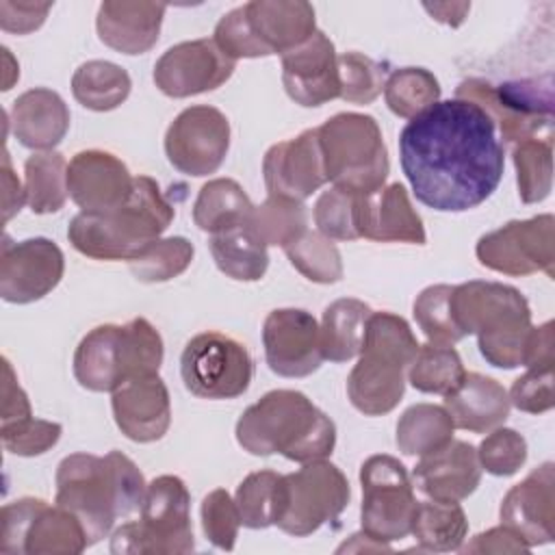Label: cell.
I'll use <instances>...</instances> for the list:
<instances>
[{"mask_svg": "<svg viewBox=\"0 0 555 555\" xmlns=\"http://www.w3.org/2000/svg\"><path fill=\"white\" fill-rule=\"evenodd\" d=\"M399 163L416 199L440 212L483 204L505 167L492 117L462 98L438 100L403 126Z\"/></svg>", "mask_w": 555, "mask_h": 555, "instance_id": "cell-1", "label": "cell"}, {"mask_svg": "<svg viewBox=\"0 0 555 555\" xmlns=\"http://www.w3.org/2000/svg\"><path fill=\"white\" fill-rule=\"evenodd\" d=\"M145 490L143 473L121 451L72 453L56 468V505L80 520L89 546L106 538L115 520L139 512Z\"/></svg>", "mask_w": 555, "mask_h": 555, "instance_id": "cell-2", "label": "cell"}, {"mask_svg": "<svg viewBox=\"0 0 555 555\" xmlns=\"http://www.w3.org/2000/svg\"><path fill=\"white\" fill-rule=\"evenodd\" d=\"M236 442L251 455L273 453L306 464L325 460L336 444L334 421L299 390H271L236 421Z\"/></svg>", "mask_w": 555, "mask_h": 555, "instance_id": "cell-3", "label": "cell"}, {"mask_svg": "<svg viewBox=\"0 0 555 555\" xmlns=\"http://www.w3.org/2000/svg\"><path fill=\"white\" fill-rule=\"evenodd\" d=\"M173 206L150 176H137L126 204L108 212H78L67 228L76 251L95 260H134L173 221Z\"/></svg>", "mask_w": 555, "mask_h": 555, "instance_id": "cell-4", "label": "cell"}, {"mask_svg": "<svg viewBox=\"0 0 555 555\" xmlns=\"http://www.w3.org/2000/svg\"><path fill=\"white\" fill-rule=\"evenodd\" d=\"M451 312L462 336L477 334L479 351L492 366L522 364L531 310L518 288L501 282H464L453 286Z\"/></svg>", "mask_w": 555, "mask_h": 555, "instance_id": "cell-5", "label": "cell"}, {"mask_svg": "<svg viewBox=\"0 0 555 555\" xmlns=\"http://www.w3.org/2000/svg\"><path fill=\"white\" fill-rule=\"evenodd\" d=\"M418 347L403 317L371 312L360 358L347 377L351 405L366 416H382L395 410L405 390V371Z\"/></svg>", "mask_w": 555, "mask_h": 555, "instance_id": "cell-6", "label": "cell"}, {"mask_svg": "<svg viewBox=\"0 0 555 555\" xmlns=\"http://www.w3.org/2000/svg\"><path fill=\"white\" fill-rule=\"evenodd\" d=\"M163 338L143 317L93 327L74 351V377L91 392H113L130 377L158 373Z\"/></svg>", "mask_w": 555, "mask_h": 555, "instance_id": "cell-7", "label": "cell"}, {"mask_svg": "<svg viewBox=\"0 0 555 555\" xmlns=\"http://www.w3.org/2000/svg\"><path fill=\"white\" fill-rule=\"evenodd\" d=\"M327 182L353 195L384 186L390 163L377 121L362 113H338L317 128Z\"/></svg>", "mask_w": 555, "mask_h": 555, "instance_id": "cell-8", "label": "cell"}, {"mask_svg": "<svg viewBox=\"0 0 555 555\" xmlns=\"http://www.w3.org/2000/svg\"><path fill=\"white\" fill-rule=\"evenodd\" d=\"M139 520L124 522L113 531L115 555H169L195 548L191 525V494L176 475H160L147 483Z\"/></svg>", "mask_w": 555, "mask_h": 555, "instance_id": "cell-9", "label": "cell"}, {"mask_svg": "<svg viewBox=\"0 0 555 555\" xmlns=\"http://www.w3.org/2000/svg\"><path fill=\"white\" fill-rule=\"evenodd\" d=\"M89 546L80 520L61 505L24 496L0 514V551L26 555H76Z\"/></svg>", "mask_w": 555, "mask_h": 555, "instance_id": "cell-10", "label": "cell"}, {"mask_svg": "<svg viewBox=\"0 0 555 555\" xmlns=\"http://www.w3.org/2000/svg\"><path fill=\"white\" fill-rule=\"evenodd\" d=\"M362 531L377 542L403 540L412 531L418 501L405 466L386 453L364 460L360 468Z\"/></svg>", "mask_w": 555, "mask_h": 555, "instance_id": "cell-11", "label": "cell"}, {"mask_svg": "<svg viewBox=\"0 0 555 555\" xmlns=\"http://www.w3.org/2000/svg\"><path fill=\"white\" fill-rule=\"evenodd\" d=\"M184 388L199 399H236L254 377V360L243 343L221 332L195 334L182 349Z\"/></svg>", "mask_w": 555, "mask_h": 555, "instance_id": "cell-12", "label": "cell"}, {"mask_svg": "<svg viewBox=\"0 0 555 555\" xmlns=\"http://www.w3.org/2000/svg\"><path fill=\"white\" fill-rule=\"evenodd\" d=\"M284 512L278 527L295 538L336 522L351 499L347 477L327 460L306 462L299 470L284 475Z\"/></svg>", "mask_w": 555, "mask_h": 555, "instance_id": "cell-13", "label": "cell"}, {"mask_svg": "<svg viewBox=\"0 0 555 555\" xmlns=\"http://www.w3.org/2000/svg\"><path fill=\"white\" fill-rule=\"evenodd\" d=\"M555 219L538 215L531 219H514L477 241L475 254L479 262L505 275H531L544 271L553 278L555 267Z\"/></svg>", "mask_w": 555, "mask_h": 555, "instance_id": "cell-14", "label": "cell"}, {"mask_svg": "<svg viewBox=\"0 0 555 555\" xmlns=\"http://www.w3.org/2000/svg\"><path fill=\"white\" fill-rule=\"evenodd\" d=\"M455 98L479 104L509 143L538 137L542 128L548 130L551 126V98L542 95L533 82L494 87L486 80L468 78L457 85Z\"/></svg>", "mask_w": 555, "mask_h": 555, "instance_id": "cell-15", "label": "cell"}, {"mask_svg": "<svg viewBox=\"0 0 555 555\" xmlns=\"http://www.w3.org/2000/svg\"><path fill=\"white\" fill-rule=\"evenodd\" d=\"M230 150V121L208 104L184 108L165 132L167 160L186 176L215 173Z\"/></svg>", "mask_w": 555, "mask_h": 555, "instance_id": "cell-16", "label": "cell"}, {"mask_svg": "<svg viewBox=\"0 0 555 555\" xmlns=\"http://www.w3.org/2000/svg\"><path fill=\"white\" fill-rule=\"evenodd\" d=\"M65 258L61 247L43 236L13 243L2 241L0 295L9 304H30L46 297L63 278Z\"/></svg>", "mask_w": 555, "mask_h": 555, "instance_id": "cell-17", "label": "cell"}, {"mask_svg": "<svg viewBox=\"0 0 555 555\" xmlns=\"http://www.w3.org/2000/svg\"><path fill=\"white\" fill-rule=\"evenodd\" d=\"M262 345L269 369L282 377H308L325 360L321 327L301 308L271 310L262 323Z\"/></svg>", "mask_w": 555, "mask_h": 555, "instance_id": "cell-18", "label": "cell"}, {"mask_svg": "<svg viewBox=\"0 0 555 555\" xmlns=\"http://www.w3.org/2000/svg\"><path fill=\"white\" fill-rule=\"evenodd\" d=\"M212 39H193L171 46L154 65V82L169 98H189L221 87L234 72Z\"/></svg>", "mask_w": 555, "mask_h": 555, "instance_id": "cell-19", "label": "cell"}, {"mask_svg": "<svg viewBox=\"0 0 555 555\" xmlns=\"http://www.w3.org/2000/svg\"><path fill=\"white\" fill-rule=\"evenodd\" d=\"M267 193L293 202L308 199L325 182L323 152L317 128L271 145L262 158Z\"/></svg>", "mask_w": 555, "mask_h": 555, "instance_id": "cell-20", "label": "cell"}, {"mask_svg": "<svg viewBox=\"0 0 555 555\" xmlns=\"http://www.w3.org/2000/svg\"><path fill=\"white\" fill-rule=\"evenodd\" d=\"M282 82L299 106H321L340 98L338 54L325 33L317 30L308 41L282 54Z\"/></svg>", "mask_w": 555, "mask_h": 555, "instance_id": "cell-21", "label": "cell"}, {"mask_svg": "<svg viewBox=\"0 0 555 555\" xmlns=\"http://www.w3.org/2000/svg\"><path fill=\"white\" fill-rule=\"evenodd\" d=\"M134 178L111 152L82 150L67 165V191L82 212H108L128 202Z\"/></svg>", "mask_w": 555, "mask_h": 555, "instance_id": "cell-22", "label": "cell"}, {"mask_svg": "<svg viewBox=\"0 0 555 555\" xmlns=\"http://www.w3.org/2000/svg\"><path fill=\"white\" fill-rule=\"evenodd\" d=\"M501 522L531 548L555 538V470L544 462L520 483L512 486L501 503Z\"/></svg>", "mask_w": 555, "mask_h": 555, "instance_id": "cell-23", "label": "cell"}, {"mask_svg": "<svg viewBox=\"0 0 555 555\" xmlns=\"http://www.w3.org/2000/svg\"><path fill=\"white\" fill-rule=\"evenodd\" d=\"M353 225L358 238L377 243H425V228L418 212L412 208L403 184L392 182L373 193L356 195Z\"/></svg>", "mask_w": 555, "mask_h": 555, "instance_id": "cell-24", "label": "cell"}, {"mask_svg": "<svg viewBox=\"0 0 555 555\" xmlns=\"http://www.w3.org/2000/svg\"><path fill=\"white\" fill-rule=\"evenodd\" d=\"M113 416L132 442L160 440L171 425V401L158 373L130 377L113 390Z\"/></svg>", "mask_w": 555, "mask_h": 555, "instance_id": "cell-25", "label": "cell"}, {"mask_svg": "<svg viewBox=\"0 0 555 555\" xmlns=\"http://www.w3.org/2000/svg\"><path fill=\"white\" fill-rule=\"evenodd\" d=\"M410 479L412 486L429 499L462 501L470 496L481 481L477 449L464 440L451 438L444 447L421 455Z\"/></svg>", "mask_w": 555, "mask_h": 555, "instance_id": "cell-26", "label": "cell"}, {"mask_svg": "<svg viewBox=\"0 0 555 555\" xmlns=\"http://www.w3.org/2000/svg\"><path fill=\"white\" fill-rule=\"evenodd\" d=\"M254 39L267 56L284 54L317 33L314 9L301 0H254L243 4Z\"/></svg>", "mask_w": 555, "mask_h": 555, "instance_id": "cell-27", "label": "cell"}, {"mask_svg": "<svg viewBox=\"0 0 555 555\" xmlns=\"http://www.w3.org/2000/svg\"><path fill=\"white\" fill-rule=\"evenodd\" d=\"M165 11L160 2L106 0L95 17L100 41L121 54H143L158 41Z\"/></svg>", "mask_w": 555, "mask_h": 555, "instance_id": "cell-28", "label": "cell"}, {"mask_svg": "<svg viewBox=\"0 0 555 555\" xmlns=\"http://www.w3.org/2000/svg\"><path fill=\"white\" fill-rule=\"evenodd\" d=\"M11 128L24 147L50 152L69 130V108L56 91L35 87L13 102Z\"/></svg>", "mask_w": 555, "mask_h": 555, "instance_id": "cell-29", "label": "cell"}, {"mask_svg": "<svg viewBox=\"0 0 555 555\" xmlns=\"http://www.w3.org/2000/svg\"><path fill=\"white\" fill-rule=\"evenodd\" d=\"M507 390L492 377L481 373H464L462 382L444 395V410L455 427L483 434L509 416Z\"/></svg>", "mask_w": 555, "mask_h": 555, "instance_id": "cell-30", "label": "cell"}, {"mask_svg": "<svg viewBox=\"0 0 555 555\" xmlns=\"http://www.w3.org/2000/svg\"><path fill=\"white\" fill-rule=\"evenodd\" d=\"M208 247L217 269L232 280L256 282L267 273V245L254 234L249 221L210 234Z\"/></svg>", "mask_w": 555, "mask_h": 555, "instance_id": "cell-31", "label": "cell"}, {"mask_svg": "<svg viewBox=\"0 0 555 555\" xmlns=\"http://www.w3.org/2000/svg\"><path fill=\"white\" fill-rule=\"evenodd\" d=\"M371 308L353 297L332 301L321 319V349L323 358L332 362H347L362 349L366 321Z\"/></svg>", "mask_w": 555, "mask_h": 555, "instance_id": "cell-32", "label": "cell"}, {"mask_svg": "<svg viewBox=\"0 0 555 555\" xmlns=\"http://www.w3.org/2000/svg\"><path fill=\"white\" fill-rule=\"evenodd\" d=\"M254 210L243 186L232 178L208 180L193 204V221L202 232L217 234L221 230L249 221Z\"/></svg>", "mask_w": 555, "mask_h": 555, "instance_id": "cell-33", "label": "cell"}, {"mask_svg": "<svg viewBox=\"0 0 555 555\" xmlns=\"http://www.w3.org/2000/svg\"><path fill=\"white\" fill-rule=\"evenodd\" d=\"M468 531L466 514L460 501L429 499L416 505L412 520V535L423 551H457Z\"/></svg>", "mask_w": 555, "mask_h": 555, "instance_id": "cell-34", "label": "cell"}, {"mask_svg": "<svg viewBox=\"0 0 555 555\" xmlns=\"http://www.w3.org/2000/svg\"><path fill=\"white\" fill-rule=\"evenodd\" d=\"M130 76L111 61H87L72 76V93L89 111H113L130 95Z\"/></svg>", "mask_w": 555, "mask_h": 555, "instance_id": "cell-35", "label": "cell"}, {"mask_svg": "<svg viewBox=\"0 0 555 555\" xmlns=\"http://www.w3.org/2000/svg\"><path fill=\"white\" fill-rule=\"evenodd\" d=\"M453 421L444 405L416 403L397 423V447L403 455H427L453 438Z\"/></svg>", "mask_w": 555, "mask_h": 555, "instance_id": "cell-36", "label": "cell"}, {"mask_svg": "<svg viewBox=\"0 0 555 555\" xmlns=\"http://www.w3.org/2000/svg\"><path fill=\"white\" fill-rule=\"evenodd\" d=\"M26 204L35 215H48L63 208L67 191V163L59 152H37L24 163Z\"/></svg>", "mask_w": 555, "mask_h": 555, "instance_id": "cell-37", "label": "cell"}, {"mask_svg": "<svg viewBox=\"0 0 555 555\" xmlns=\"http://www.w3.org/2000/svg\"><path fill=\"white\" fill-rule=\"evenodd\" d=\"M284 475L273 470L249 473L234 494L241 525L247 529H267L278 525L284 512Z\"/></svg>", "mask_w": 555, "mask_h": 555, "instance_id": "cell-38", "label": "cell"}, {"mask_svg": "<svg viewBox=\"0 0 555 555\" xmlns=\"http://www.w3.org/2000/svg\"><path fill=\"white\" fill-rule=\"evenodd\" d=\"M466 369L460 353L447 343L421 345L410 369V384L427 395H449L464 377Z\"/></svg>", "mask_w": 555, "mask_h": 555, "instance_id": "cell-39", "label": "cell"}, {"mask_svg": "<svg viewBox=\"0 0 555 555\" xmlns=\"http://www.w3.org/2000/svg\"><path fill=\"white\" fill-rule=\"evenodd\" d=\"M249 228L269 247H286L308 230V212L301 202L269 195L249 215Z\"/></svg>", "mask_w": 555, "mask_h": 555, "instance_id": "cell-40", "label": "cell"}, {"mask_svg": "<svg viewBox=\"0 0 555 555\" xmlns=\"http://www.w3.org/2000/svg\"><path fill=\"white\" fill-rule=\"evenodd\" d=\"M384 98L395 115L412 119L438 102L440 85L425 67H401L384 82Z\"/></svg>", "mask_w": 555, "mask_h": 555, "instance_id": "cell-41", "label": "cell"}, {"mask_svg": "<svg viewBox=\"0 0 555 555\" xmlns=\"http://www.w3.org/2000/svg\"><path fill=\"white\" fill-rule=\"evenodd\" d=\"M514 167L518 195L525 204H535L548 197L553 186V143L551 139L531 137L514 147Z\"/></svg>", "mask_w": 555, "mask_h": 555, "instance_id": "cell-42", "label": "cell"}, {"mask_svg": "<svg viewBox=\"0 0 555 555\" xmlns=\"http://www.w3.org/2000/svg\"><path fill=\"white\" fill-rule=\"evenodd\" d=\"M291 264L310 282L334 284L343 278V258L332 238L306 230L297 241L284 247Z\"/></svg>", "mask_w": 555, "mask_h": 555, "instance_id": "cell-43", "label": "cell"}, {"mask_svg": "<svg viewBox=\"0 0 555 555\" xmlns=\"http://www.w3.org/2000/svg\"><path fill=\"white\" fill-rule=\"evenodd\" d=\"M193 245L184 236H167L154 241L141 256L128 262L130 273L145 284L167 282L184 273L193 260Z\"/></svg>", "mask_w": 555, "mask_h": 555, "instance_id": "cell-44", "label": "cell"}, {"mask_svg": "<svg viewBox=\"0 0 555 555\" xmlns=\"http://www.w3.org/2000/svg\"><path fill=\"white\" fill-rule=\"evenodd\" d=\"M451 293H453V286L434 284L423 288L414 301V319L431 343L453 345L464 338L453 321Z\"/></svg>", "mask_w": 555, "mask_h": 555, "instance_id": "cell-45", "label": "cell"}, {"mask_svg": "<svg viewBox=\"0 0 555 555\" xmlns=\"http://www.w3.org/2000/svg\"><path fill=\"white\" fill-rule=\"evenodd\" d=\"M340 98L351 104H371L386 82V67L362 52L338 54Z\"/></svg>", "mask_w": 555, "mask_h": 555, "instance_id": "cell-46", "label": "cell"}, {"mask_svg": "<svg viewBox=\"0 0 555 555\" xmlns=\"http://www.w3.org/2000/svg\"><path fill=\"white\" fill-rule=\"evenodd\" d=\"M477 457L481 470L496 477H509L527 462V440L516 429L494 427V431L481 440Z\"/></svg>", "mask_w": 555, "mask_h": 555, "instance_id": "cell-47", "label": "cell"}, {"mask_svg": "<svg viewBox=\"0 0 555 555\" xmlns=\"http://www.w3.org/2000/svg\"><path fill=\"white\" fill-rule=\"evenodd\" d=\"M241 514L228 490L217 488L202 501V529L212 546L232 551L238 538Z\"/></svg>", "mask_w": 555, "mask_h": 555, "instance_id": "cell-48", "label": "cell"}, {"mask_svg": "<svg viewBox=\"0 0 555 555\" xmlns=\"http://www.w3.org/2000/svg\"><path fill=\"white\" fill-rule=\"evenodd\" d=\"M356 195L343 189H327L314 204V223L319 232L332 241H356L358 232L353 225Z\"/></svg>", "mask_w": 555, "mask_h": 555, "instance_id": "cell-49", "label": "cell"}, {"mask_svg": "<svg viewBox=\"0 0 555 555\" xmlns=\"http://www.w3.org/2000/svg\"><path fill=\"white\" fill-rule=\"evenodd\" d=\"M61 431H63V427L59 423L35 418V416L24 418L15 425L0 427L4 449L9 453L24 455V457L41 455L48 449H52L59 442Z\"/></svg>", "mask_w": 555, "mask_h": 555, "instance_id": "cell-50", "label": "cell"}, {"mask_svg": "<svg viewBox=\"0 0 555 555\" xmlns=\"http://www.w3.org/2000/svg\"><path fill=\"white\" fill-rule=\"evenodd\" d=\"M212 41L217 43V48L232 61L236 59H258V56H267L264 50L260 48V43L254 39L243 7L232 9L230 13H225L217 26H215V37Z\"/></svg>", "mask_w": 555, "mask_h": 555, "instance_id": "cell-51", "label": "cell"}, {"mask_svg": "<svg viewBox=\"0 0 555 555\" xmlns=\"http://www.w3.org/2000/svg\"><path fill=\"white\" fill-rule=\"evenodd\" d=\"M507 397L520 412H548L553 408V369H527V373L512 384Z\"/></svg>", "mask_w": 555, "mask_h": 555, "instance_id": "cell-52", "label": "cell"}, {"mask_svg": "<svg viewBox=\"0 0 555 555\" xmlns=\"http://www.w3.org/2000/svg\"><path fill=\"white\" fill-rule=\"evenodd\" d=\"M52 4L50 2H0V26L2 30L9 33H17V35H26L37 30L48 13H50Z\"/></svg>", "mask_w": 555, "mask_h": 555, "instance_id": "cell-53", "label": "cell"}, {"mask_svg": "<svg viewBox=\"0 0 555 555\" xmlns=\"http://www.w3.org/2000/svg\"><path fill=\"white\" fill-rule=\"evenodd\" d=\"M555 364V336H553V321H546L538 327L531 325L525 351H522V364L527 369H553Z\"/></svg>", "mask_w": 555, "mask_h": 555, "instance_id": "cell-54", "label": "cell"}, {"mask_svg": "<svg viewBox=\"0 0 555 555\" xmlns=\"http://www.w3.org/2000/svg\"><path fill=\"white\" fill-rule=\"evenodd\" d=\"M33 410H30V401L26 397V392L22 390V386L17 384V377L13 373L11 362L4 358V382H2V416H0V427L7 425H15L24 418H30Z\"/></svg>", "mask_w": 555, "mask_h": 555, "instance_id": "cell-55", "label": "cell"}, {"mask_svg": "<svg viewBox=\"0 0 555 555\" xmlns=\"http://www.w3.org/2000/svg\"><path fill=\"white\" fill-rule=\"evenodd\" d=\"M466 553H527L529 546L505 525L492 527L486 533L475 535V540L464 546Z\"/></svg>", "mask_w": 555, "mask_h": 555, "instance_id": "cell-56", "label": "cell"}, {"mask_svg": "<svg viewBox=\"0 0 555 555\" xmlns=\"http://www.w3.org/2000/svg\"><path fill=\"white\" fill-rule=\"evenodd\" d=\"M2 212L4 221H9L26 202V189L20 184V180L13 176V169L9 165V152H4V165H2Z\"/></svg>", "mask_w": 555, "mask_h": 555, "instance_id": "cell-57", "label": "cell"}, {"mask_svg": "<svg viewBox=\"0 0 555 555\" xmlns=\"http://www.w3.org/2000/svg\"><path fill=\"white\" fill-rule=\"evenodd\" d=\"M2 54H4V74H7V80L2 85V91H9V74H13V78L17 80L20 78V67L17 65H9L11 63V52L7 48H2Z\"/></svg>", "mask_w": 555, "mask_h": 555, "instance_id": "cell-58", "label": "cell"}]
</instances>
